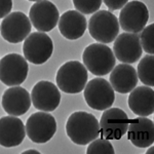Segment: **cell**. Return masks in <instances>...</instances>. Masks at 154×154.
Segmentation results:
<instances>
[{"mask_svg": "<svg viewBox=\"0 0 154 154\" xmlns=\"http://www.w3.org/2000/svg\"><path fill=\"white\" fill-rule=\"evenodd\" d=\"M66 133L70 140L77 145H88L100 135V125L93 114L77 111L69 116Z\"/></svg>", "mask_w": 154, "mask_h": 154, "instance_id": "obj_1", "label": "cell"}, {"mask_svg": "<svg viewBox=\"0 0 154 154\" xmlns=\"http://www.w3.org/2000/svg\"><path fill=\"white\" fill-rule=\"evenodd\" d=\"M82 61L86 70L96 76L109 74L116 64L112 49L104 43H93L88 45L82 54Z\"/></svg>", "mask_w": 154, "mask_h": 154, "instance_id": "obj_2", "label": "cell"}, {"mask_svg": "<svg viewBox=\"0 0 154 154\" xmlns=\"http://www.w3.org/2000/svg\"><path fill=\"white\" fill-rule=\"evenodd\" d=\"M88 70L79 61H69L63 64L57 72L58 88L66 94H79L88 82Z\"/></svg>", "mask_w": 154, "mask_h": 154, "instance_id": "obj_3", "label": "cell"}, {"mask_svg": "<svg viewBox=\"0 0 154 154\" xmlns=\"http://www.w3.org/2000/svg\"><path fill=\"white\" fill-rule=\"evenodd\" d=\"M89 34L101 43H111L119 33L118 19L108 11H96L88 22Z\"/></svg>", "mask_w": 154, "mask_h": 154, "instance_id": "obj_4", "label": "cell"}, {"mask_svg": "<svg viewBox=\"0 0 154 154\" xmlns=\"http://www.w3.org/2000/svg\"><path fill=\"white\" fill-rule=\"evenodd\" d=\"M84 99L91 108L104 111L112 107L115 93L110 82L101 77L91 79L84 86Z\"/></svg>", "mask_w": 154, "mask_h": 154, "instance_id": "obj_5", "label": "cell"}, {"mask_svg": "<svg viewBox=\"0 0 154 154\" xmlns=\"http://www.w3.org/2000/svg\"><path fill=\"white\" fill-rule=\"evenodd\" d=\"M53 40L43 32L30 33L23 44L25 59L35 65H41L48 62L53 54Z\"/></svg>", "mask_w": 154, "mask_h": 154, "instance_id": "obj_6", "label": "cell"}, {"mask_svg": "<svg viewBox=\"0 0 154 154\" xmlns=\"http://www.w3.org/2000/svg\"><path fill=\"white\" fill-rule=\"evenodd\" d=\"M29 67L25 57L8 54L0 60V81L7 86L20 85L28 76Z\"/></svg>", "mask_w": 154, "mask_h": 154, "instance_id": "obj_7", "label": "cell"}, {"mask_svg": "<svg viewBox=\"0 0 154 154\" xmlns=\"http://www.w3.org/2000/svg\"><path fill=\"white\" fill-rule=\"evenodd\" d=\"M26 134L34 143L43 144L51 140L57 131V121L44 111L33 113L26 122Z\"/></svg>", "mask_w": 154, "mask_h": 154, "instance_id": "obj_8", "label": "cell"}, {"mask_svg": "<svg viewBox=\"0 0 154 154\" xmlns=\"http://www.w3.org/2000/svg\"><path fill=\"white\" fill-rule=\"evenodd\" d=\"M130 123L128 116L119 108L104 110L100 119V134L107 140H120L126 134Z\"/></svg>", "mask_w": 154, "mask_h": 154, "instance_id": "obj_9", "label": "cell"}, {"mask_svg": "<svg viewBox=\"0 0 154 154\" xmlns=\"http://www.w3.org/2000/svg\"><path fill=\"white\" fill-rule=\"evenodd\" d=\"M149 20V11L145 3L138 0L128 2L121 8L118 23L128 33H140Z\"/></svg>", "mask_w": 154, "mask_h": 154, "instance_id": "obj_10", "label": "cell"}, {"mask_svg": "<svg viewBox=\"0 0 154 154\" xmlns=\"http://www.w3.org/2000/svg\"><path fill=\"white\" fill-rule=\"evenodd\" d=\"M31 21L24 12L14 11L7 14L0 26L1 36L11 43L24 41L31 33Z\"/></svg>", "mask_w": 154, "mask_h": 154, "instance_id": "obj_11", "label": "cell"}, {"mask_svg": "<svg viewBox=\"0 0 154 154\" xmlns=\"http://www.w3.org/2000/svg\"><path fill=\"white\" fill-rule=\"evenodd\" d=\"M29 19L34 28L39 32H49L58 25L60 14L53 2L39 0L30 8Z\"/></svg>", "mask_w": 154, "mask_h": 154, "instance_id": "obj_12", "label": "cell"}, {"mask_svg": "<svg viewBox=\"0 0 154 154\" xmlns=\"http://www.w3.org/2000/svg\"><path fill=\"white\" fill-rule=\"evenodd\" d=\"M31 101L37 110L51 112L59 107L61 94L56 84L51 81L41 80L33 86Z\"/></svg>", "mask_w": 154, "mask_h": 154, "instance_id": "obj_13", "label": "cell"}, {"mask_svg": "<svg viewBox=\"0 0 154 154\" xmlns=\"http://www.w3.org/2000/svg\"><path fill=\"white\" fill-rule=\"evenodd\" d=\"M113 44L114 56L125 64H134L140 60L143 49L139 36L135 33H122L117 35Z\"/></svg>", "mask_w": 154, "mask_h": 154, "instance_id": "obj_14", "label": "cell"}, {"mask_svg": "<svg viewBox=\"0 0 154 154\" xmlns=\"http://www.w3.org/2000/svg\"><path fill=\"white\" fill-rule=\"evenodd\" d=\"M31 96L22 86H11L2 95L1 105L3 110L12 116H20L27 113L31 107Z\"/></svg>", "mask_w": 154, "mask_h": 154, "instance_id": "obj_15", "label": "cell"}, {"mask_svg": "<svg viewBox=\"0 0 154 154\" xmlns=\"http://www.w3.org/2000/svg\"><path fill=\"white\" fill-rule=\"evenodd\" d=\"M128 138L139 148H148L154 143V125L146 116L131 119L128 128Z\"/></svg>", "mask_w": 154, "mask_h": 154, "instance_id": "obj_16", "label": "cell"}, {"mask_svg": "<svg viewBox=\"0 0 154 154\" xmlns=\"http://www.w3.org/2000/svg\"><path fill=\"white\" fill-rule=\"evenodd\" d=\"M26 128L18 116L0 118V145L6 148L17 147L24 141Z\"/></svg>", "mask_w": 154, "mask_h": 154, "instance_id": "obj_17", "label": "cell"}, {"mask_svg": "<svg viewBox=\"0 0 154 154\" xmlns=\"http://www.w3.org/2000/svg\"><path fill=\"white\" fill-rule=\"evenodd\" d=\"M58 26L60 33L66 39L76 40L83 36L88 28V22L81 12L68 11L60 17Z\"/></svg>", "mask_w": 154, "mask_h": 154, "instance_id": "obj_18", "label": "cell"}, {"mask_svg": "<svg viewBox=\"0 0 154 154\" xmlns=\"http://www.w3.org/2000/svg\"><path fill=\"white\" fill-rule=\"evenodd\" d=\"M137 70L128 64H119L115 66L110 74V84L114 91L119 94H128L138 84Z\"/></svg>", "mask_w": 154, "mask_h": 154, "instance_id": "obj_19", "label": "cell"}, {"mask_svg": "<svg viewBox=\"0 0 154 154\" xmlns=\"http://www.w3.org/2000/svg\"><path fill=\"white\" fill-rule=\"evenodd\" d=\"M128 107L136 115L148 116L154 112V91L151 86H138L130 93Z\"/></svg>", "mask_w": 154, "mask_h": 154, "instance_id": "obj_20", "label": "cell"}, {"mask_svg": "<svg viewBox=\"0 0 154 154\" xmlns=\"http://www.w3.org/2000/svg\"><path fill=\"white\" fill-rule=\"evenodd\" d=\"M138 78H140L141 82L145 85L154 86V57L153 54H146L141 59L138 65Z\"/></svg>", "mask_w": 154, "mask_h": 154, "instance_id": "obj_21", "label": "cell"}, {"mask_svg": "<svg viewBox=\"0 0 154 154\" xmlns=\"http://www.w3.org/2000/svg\"><path fill=\"white\" fill-rule=\"evenodd\" d=\"M88 154H114L113 145L107 139H95L88 144Z\"/></svg>", "mask_w": 154, "mask_h": 154, "instance_id": "obj_22", "label": "cell"}, {"mask_svg": "<svg viewBox=\"0 0 154 154\" xmlns=\"http://www.w3.org/2000/svg\"><path fill=\"white\" fill-rule=\"evenodd\" d=\"M142 49L148 54H154V24L148 25L141 31V35L139 37Z\"/></svg>", "mask_w": 154, "mask_h": 154, "instance_id": "obj_23", "label": "cell"}, {"mask_svg": "<svg viewBox=\"0 0 154 154\" xmlns=\"http://www.w3.org/2000/svg\"><path fill=\"white\" fill-rule=\"evenodd\" d=\"M103 0H73V4L77 11L82 14H95L99 11Z\"/></svg>", "mask_w": 154, "mask_h": 154, "instance_id": "obj_24", "label": "cell"}, {"mask_svg": "<svg viewBox=\"0 0 154 154\" xmlns=\"http://www.w3.org/2000/svg\"><path fill=\"white\" fill-rule=\"evenodd\" d=\"M103 1L110 11H117L122 8L128 2V0H103Z\"/></svg>", "mask_w": 154, "mask_h": 154, "instance_id": "obj_25", "label": "cell"}, {"mask_svg": "<svg viewBox=\"0 0 154 154\" xmlns=\"http://www.w3.org/2000/svg\"><path fill=\"white\" fill-rule=\"evenodd\" d=\"M12 8V0H0V19L5 18L11 14Z\"/></svg>", "mask_w": 154, "mask_h": 154, "instance_id": "obj_26", "label": "cell"}, {"mask_svg": "<svg viewBox=\"0 0 154 154\" xmlns=\"http://www.w3.org/2000/svg\"><path fill=\"white\" fill-rule=\"evenodd\" d=\"M31 153L39 154L40 152H39V151H37V150H26V151H24V152H23V154H31Z\"/></svg>", "mask_w": 154, "mask_h": 154, "instance_id": "obj_27", "label": "cell"}, {"mask_svg": "<svg viewBox=\"0 0 154 154\" xmlns=\"http://www.w3.org/2000/svg\"><path fill=\"white\" fill-rule=\"evenodd\" d=\"M149 147H150V149H148V150L147 151H146V153H147V154H153V152H154V147H153V146L152 145H151V146H149Z\"/></svg>", "mask_w": 154, "mask_h": 154, "instance_id": "obj_28", "label": "cell"}, {"mask_svg": "<svg viewBox=\"0 0 154 154\" xmlns=\"http://www.w3.org/2000/svg\"><path fill=\"white\" fill-rule=\"evenodd\" d=\"M28 1H39V0H28Z\"/></svg>", "mask_w": 154, "mask_h": 154, "instance_id": "obj_29", "label": "cell"}]
</instances>
